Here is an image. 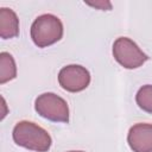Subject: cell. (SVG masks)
<instances>
[{"instance_id": "52a82bcc", "label": "cell", "mask_w": 152, "mask_h": 152, "mask_svg": "<svg viewBox=\"0 0 152 152\" xmlns=\"http://www.w3.org/2000/svg\"><path fill=\"white\" fill-rule=\"evenodd\" d=\"M19 34V19L17 13L8 8H0V37L2 39H11Z\"/></svg>"}, {"instance_id": "277c9868", "label": "cell", "mask_w": 152, "mask_h": 152, "mask_svg": "<svg viewBox=\"0 0 152 152\" xmlns=\"http://www.w3.org/2000/svg\"><path fill=\"white\" fill-rule=\"evenodd\" d=\"M113 56L114 59L126 69H137L148 59V56L127 37L115 39L113 43Z\"/></svg>"}, {"instance_id": "5b68a950", "label": "cell", "mask_w": 152, "mask_h": 152, "mask_svg": "<svg viewBox=\"0 0 152 152\" xmlns=\"http://www.w3.org/2000/svg\"><path fill=\"white\" fill-rule=\"evenodd\" d=\"M59 86L70 93H78L84 90L90 83L89 71L78 64H70L63 66L58 72Z\"/></svg>"}, {"instance_id": "ba28073f", "label": "cell", "mask_w": 152, "mask_h": 152, "mask_svg": "<svg viewBox=\"0 0 152 152\" xmlns=\"http://www.w3.org/2000/svg\"><path fill=\"white\" fill-rule=\"evenodd\" d=\"M17 76V65L11 53L2 51L0 53V84L12 81Z\"/></svg>"}, {"instance_id": "3957f363", "label": "cell", "mask_w": 152, "mask_h": 152, "mask_svg": "<svg viewBox=\"0 0 152 152\" xmlns=\"http://www.w3.org/2000/svg\"><path fill=\"white\" fill-rule=\"evenodd\" d=\"M34 109L49 121L64 124L69 121V106L63 97L55 93L40 94L34 101Z\"/></svg>"}, {"instance_id": "8992f818", "label": "cell", "mask_w": 152, "mask_h": 152, "mask_svg": "<svg viewBox=\"0 0 152 152\" xmlns=\"http://www.w3.org/2000/svg\"><path fill=\"white\" fill-rule=\"evenodd\" d=\"M127 142L133 152H152V124H135L127 133Z\"/></svg>"}, {"instance_id": "8fae6325", "label": "cell", "mask_w": 152, "mask_h": 152, "mask_svg": "<svg viewBox=\"0 0 152 152\" xmlns=\"http://www.w3.org/2000/svg\"><path fill=\"white\" fill-rule=\"evenodd\" d=\"M69 152H83V151H69Z\"/></svg>"}, {"instance_id": "6da1fadb", "label": "cell", "mask_w": 152, "mask_h": 152, "mask_svg": "<svg viewBox=\"0 0 152 152\" xmlns=\"http://www.w3.org/2000/svg\"><path fill=\"white\" fill-rule=\"evenodd\" d=\"M12 138L18 146L34 152H48L52 144V139L48 131L27 120L15 124L12 131Z\"/></svg>"}, {"instance_id": "7a4b0ae2", "label": "cell", "mask_w": 152, "mask_h": 152, "mask_svg": "<svg viewBox=\"0 0 152 152\" xmlns=\"http://www.w3.org/2000/svg\"><path fill=\"white\" fill-rule=\"evenodd\" d=\"M63 24L58 17L45 13L34 19L31 25V38L38 48H48L63 37Z\"/></svg>"}, {"instance_id": "30bf717a", "label": "cell", "mask_w": 152, "mask_h": 152, "mask_svg": "<svg viewBox=\"0 0 152 152\" xmlns=\"http://www.w3.org/2000/svg\"><path fill=\"white\" fill-rule=\"evenodd\" d=\"M86 4L88 6H90V7H94V8L101 10V11H109V10H112V4L109 1H107V0H100V1H95V2L87 1Z\"/></svg>"}, {"instance_id": "9c48e42d", "label": "cell", "mask_w": 152, "mask_h": 152, "mask_svg": "<svg viewBox=\"0 0 152 152\" xmlns=\"http://www.w3.org/2000/svg\"><path fill=\"white\" fill-rule=\"evenodd\" d=\"M135 102L144 112L152 113V84H145L138 90Z\"/></svg>"}]
</instances>
